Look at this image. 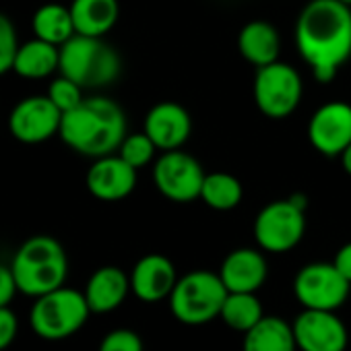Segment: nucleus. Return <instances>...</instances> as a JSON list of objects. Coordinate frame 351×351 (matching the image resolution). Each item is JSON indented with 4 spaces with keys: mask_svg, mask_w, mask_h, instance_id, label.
<instances>
[{
    "mask_svg": "<svg viewBox=\"0 0 351 351\" xmlns=\"http://www.w3.org/2000/svg\"><path fill=\"white\" fill-rule=\"evenodd\" d=\"M295 46L318 83H330L351 58V7L310 0L295 23Z\"/></svg>",
    "mask_w": 351,
    "mask_h": 351,
    "instance_id": "1",
    "label": "nucleus"
},
{
    "mask_svg": "<svg viewBox=\"0 0 351 351\" xmlns=\"http://www.w3.org/2000/svg\"><path fill=\"white\" fill-rule=\"evenodd\" d=\"M60 138L79 155L97 159L116 153L126 132L124 110L110 97H85L75 110L62 114Z\"/></svg>",
    "mask_w": 351,
    "mask_h": 351,
    "instance_id": "2",
    "label": "nucleus"
},
{
    "mask_svg": "<svg viewBox=\"0 0 351 351\" xmlns=\"http://www.w3.org/2000/svg\"><path fill=\"white\" fill-rule=\"evenodd\" d=\"M11 269L19 293L40 298L64 285L69 275L66 250L52 236H32L17 248Z\"/></svg>",
    "mask_w": 351,
    "mask_h": 351,
    "instance_id": "3",
    "label": "nucleus"
},
{
    "mask_svg": "<svg viewBox=\"0 0 351 351\" xmlns=\"http://www.w3.org/2000/svg\"><path fill=\"white\" fill-rule=\"evenodd\" d=\"M122 73L120 54L101 38L75 34L60 46V75L85 87L112 85Z\"/></svg>",
    "mask_w": 351,
    "mask_h": 351,
    "instance_id": "4",
    "label": "nucleus"
},
{
    "mask_svg": "<svg viewBox=\"0 0 351 351\" xmlns=\"http://www.w3.org/2000/svg\"><path fill=\"white\" fill-rule=\"evenodd\" d=\"M219 273L213 271H191L178 277L169 300V310L182 324L201 326L219 318L223 302L228 298Z\"/></svg>",
    "mask_w": 351,
    "mask_h": 351,
    "instance_id": "5",
    "label": "nucleus"
},
{
    "mask_svg": "<svg viewBox=\"0 0 351 351\" xmlns=\"http://www.w3.org/2000/svg\"><path fill=\"white\" fill-rule=\"evenodd\" d=\"M91 310L83 291L73 287H58L36 298L29 324L34 332L46 341H62L81 330Z\"/></svg>",
    "mask_w": 351,
    "mask_h": 351,
    "instance_id": "6",
    "label": "nucleus"
},
{
    "mask_svg": "<svg viewBox=\"0 0 351 351\" xmlns=\"http://www.w3.org/2000/svg\"><path fill=\"white\" fill-rule=\"evenodd\" d=\"M252 93L256 108L267 118L283 120L298 110L304 95V83L291 64L277 60L256 69Z\"/></svg>",
    "mask_w": 351,
    "mask_h": 351,
    "instance_id": "7",
    "label": "nucleus"
},
{
    "mask_svg": "<svg viewBox=\"0 0 351 351\" xmlns=\"http://www.w3.org/2000/svg\"><path fill=\"white\" fill-rule=\"evenodd\" d=\"M306 234V207L291 197L265 205L254 219V240L261 250L281 254L293 250Z\"/></svg>",
    "mask_w": 351,
    "mask_h": 351,
    "instance_id": "8",
    "label": "nucleus"
},
{
    "mask_svg": "<svg viewBox=\"0 0 351 351\" xmlns=\"http://www.w3.org/2000/svg\"><path fill=\"white\" fill-rule=\"evenodd\" d=\"M205 176L199 159L180 149L163 151L153 165V182L157 191L173 203H193L201 199Z\"/></svg>",
    "mask_w": 351,
    "mask_h": 351,
    "instance_id": "9",
    "label": "nucleus"
},
{
    "mask_svg": "<svg viewBox=\"0 0 351 351\" xmlns=\"http://www.w3.org/2000/svg\"><path fill=\"white\" fill-rule=\"evenodd\" d=\"M351 283L332 263H310L295 273L293 295L308 310L337 312L349 298Z\"/></svg>",
    "mask_w": 351,
    "mask_h": 351,
    "instance_id": "10",
    "label": "nucleus"
},
{
    "mask_svg": "<svg viewBox=\"0 0 351 351\" xmlns=\"http://www.w3.org/2000/svg\"><path fill=\"white\" fill-rule=\"evenodd\" d=\"M62 112L48 95L23 97L9 116L11 134L25 145H40L60 132Z\"/></svg>",
    "mask_w": 351,
    "mask_h": 351,
    "instance_id": "11",
    "label": "nucleus"
},
{
    "mask_svg": "<svg viewBox=\"0 0 351 351\" xmlns=\"http://www.w3.org/2000/svg\"><path fill=\"white\" fill-rule=\"evenodd\" d=\"M291 326L300 351H345L349 345L347 326L330 310L304 308Z\"/></svg>",
    "mask_w": 351,
    "mask_h": 351,
    "instance_id": "12",
    "label": "nucleus"
},
{
    "mask_svg": "<svg viewBox=\"0 0 351 351\" xmlns=\"http://www.w3.org/2000/svg\"><path fill=\"white\" fill-rule=\"evenodd\" d=\"M308 141L324 157H339L351 143V106L341 99L322 104L308 122Z\"/></svg>",
    "mask_w": 351,
    "mask_h": 351,
    "instance_id": "13",
    "label": "nucleus"
},
{
    "mask_svg": "<svg viewBox=\"0 0 351 351\" xmlns=\"http://www.w3.org/2000/svg\"><path fill=\"white\" fill-rule=\"evenodd\" d=\"M85 184L95 199L116 203L126 199L136 189V169L118 153H110L91 163L85 176Z\"/></svg>",
    "mask_w": 351,
    "mask_h": 351,
    "instance_id": "14",
    "label": "nucleus"
},
{
    "mask_svg": "<svg viewBox=\"0 0 351 351\" xmlns=\"http://www.w3.org/2000/svg\"><path fill=\"white\" fill-rule=\"evenodd\" d=\"M143 130L159 151H173L191 138L193 120L184 106L176 101H159L147 112Z\"/></svg>",
    "mask_w": 351,
    "mask_h": 351,
    "instance_id": "15",
    "label": "nucleus"
},
{
    "mask_svg": "<svg viewBox=\"0 0 351 351\" xmlns=\"http://www.w3.org/2000/svg\"><path fill=\"white\" fill-rule=\"evenodd\" d=\"M130 291L147 304L167 300L178 283L173 263L163 254L143 256L130 271Z\"/></svg>",
    "mask_w": 351,
    "mask_h": 351,
    "instance_id": "16",
    "label": "nucleus"
},
{
    "mask_svg": "<svg viewBox=\"0 0 351 351\" xmlns=\"http://www.w3.org/2000/svg\"><path fill=\"white\" fill-rule=\"evenodd\" d=\"M219 277L228 291L256 293L269 277V265L261 250L238 248L223 258Z\"/></svg>",
    "mask_w": 351,
    "mask_h": 351,
    "instance_id": "17",
    "label": "nucleus"
},
{
    "mask_svg": "<svg viewBox=\"0 0 351 351\" xmlns=\"http://www.w3.org/2000/svg\"><path fill=\"white\" fill-rule=\"evenodd\" d=\"M128 291H130V277L122 269L101 267L89 277L83 293L91 314H110L122 306Z\"/></svg>",
    "mask_w": 351,
    "mask_h": 351,
    "instance_id": "18",
    "label": "nucleus"
},
{
    "mask_svg": "<svg viewBox=\"0 0 351 351\" xmlns=\"http://www.w3.org/2000/svg\"><path fill=\"white\" fill-rule=\"evenodd\" d=\"M238 50L242 58L256 69L279 60L281 40L277 29L267 21H250L238 36Z\"/></svg>",
    "mask_w": 351,
    "mask_h": 351,
    "instance_id": "19",
    "label": "nucleus"
},
{
    "mask_svg": "<svg viewBox=\"0 0 351 351\" xmlns=\"http://www.w3.org/2000/svg\"><path fill=\"white\" fill-rule=\"evenodd\" d=\"M69 9L75 32L91 38H104L114 29L120 17L118 0H73Z\"/></svg>",
    "mask_w": 351,
    "mask_h": 351,
    "instance_id": "20",
    "label": "nucleus"
},
{
    "mask_svg": "<svg viewBox=\"0 0 351 351\" xmlns=\"http://www.w3.org/2000/svg\"><path fill=\"white\" fill-rule=\"evenodd\" d=\"M13 71L23 79H46L60 71V46L34 38L19 46Z\"/></svg>",
    "mask_w": 351,
    "mask_h": 351,
    "instance_id": "21",
    "label": "nucleus"
},
{
    "mask_svg": "<svg viewBox=\"0 0 351 351\" xmlns=\"http://www.w3.org/2000/svg\"><path fill=\"white\" fill-rule=\"evenodd\" d=\"M242 351H298L293 326L279 316H265L244 332Z\"/></svg>",
    "mask_w": 351,
    "mask_h": 351,
    "instance_id": "22",
    "label": "nucleus"
},
{
    "mask_svg": "<svg viewBox=\"0 0 351 351\" xmlns=\"http://www.w3.org/2000/svg\"><path fill=\"white\" fill-rule=\"evenodd\" d=\"M32 29H34L36 38H40L44 42H50L54 46L66 44L77 34L71 9L58 5V3L42 5L36 11L34 19H32Z\"/></svg>",
    "mask_w": 351,
    "mask_h": 351,
    "instance_id": "23",
    "label": "nucleus"
},
{
    "mask_svg": "<svg viewBox=\"0 0 351 351\" xmlns=\"http://www.w3.org/2000/svg\"><path fill=\"white\" fill-rule=\"evenodd\" d=\"M244 189L236 176L228 171H213L205 176L201 201L215 211H232L242 203Z\"/></svg>",
    "mask_w": 351,
    "mask_h": 351,
    "instance_id": "24",
    "label": "nucleus"
},
{
    "mask_svg": "<svg viewBox=\"0 0 351 351\" xmlns=\"http://www.w3.org/2000/svg\"><path fill=\"white\" fill-rule=\"evenodd\" d=\"M219 318L232 330H238L244 335L265 318V312H263V304L256 298V293L230 291L226 302H223Z\"/></svg>",
    "mask_w": 351,
    "mask_h": 351,
    "instance_id": "25",
    "label": "nucleus"
},
{
    "mask_svg": "<svg viewBox=\"0 0 351 351\" xmlns=\"http://www.w3.org/2000/svg\"><path fill=\"white\" fill-rule=\"evenodd\" d=\"M155 151H157L155 143H153V141L147 136V132L143 130V132L126 134L124 141L120 143V147H118L116 153H118L126 163H130L134 169H141V167H145V165L151 163V159L155 157Z\"/></svg>",
    "mask_w": 351,
    "mask_h": 351,
    "instance_id": "26",
    "label": "nucleus"
},
{
    "mask_svg": "<svg viewBox=\"0 0 351 351\" xmlns=\"http://www.w3.org/2000/svg\"><path fill=\"white\" fill-rule=\"evenodd\" d=\"M46 95L52 99V104H54L62 114L75 110V108L85 99V97H83V87H81L79 83H75L73 79L64 77V75L56 77V79L50 83Z\"/></svg>",
    "mask_w": 351,
    "mask_h": 351,
    "instance_id": "27",
    "label": "nucleus"
},
{
    "mask_svg": "<svg viewBox=\"0 0 351 351\" xmlns=\"http://www.w3.org/2000/svg\"><path fill=\"white\" fill-rule=\"evenodd\" d=\"M19 40H17V29L11 17L0 13V77L13 71L15 56L19 50Z\"/></svg>",
    "mask_w": 351,
    "mask_h": 351,
    "instance_id": "28",
    "label": "nucleus"
},
{
    "mask_svg": "<svg viewBox=\"0 0 351 351\" xmlns=\"http://www.w3.org/2000/svg\"><path fill=\"white\" fill-rule=\"evenodd\" d=\"M97 351H143V341L134 330L116 328L101 339Z\"/></svg>",
    "mask_w": 351,
    "mask_h": 351,
    "instance_id": "29",
    "label": "nucleus"
},
{
    "mask_svg": "<svg viewBox=\"0 0 351 351\" xmlns=\"http://www.w3.org/2000/svg\"><path fill=\"white\" fill-rule=\"evenodd\" d=\"M17 330H19L17 314L9 306L0 308V351H5L7 347L13 345V341L17 337Z\"/></svg>",
    "mask_w": 351,
    "mask_h": 351,
    "instance_id": "30",
    "label": "nucleus"
},
{
    "mask_svg": "<svg viewBox=\"0 0 351 351\" xmlns=\"http://www.w3.org/2000/svg\"><path fill=\"white\" fill-rule=\"evenodd\" d=\"M17 293H19V287H17L11 265L7 267L0 263V308L11 306V302L15 300Z\"/></svg>",
    "mask_w": 351,
    "mask_h": 351,
    "instance_id": "31",
    "label": "nucleus"
},
{
    "mask_svg": "<svg viewBox=\"0 0 351 351\" xmlns=\"http://www.w3.org/2000/svg\"><path fill=\"white\" fill-rule=\"evenodd\" d=\"M332 265L339 269V273L351 283V242H347V244H343L341 248H339V252L335 254V258H332Z\"/></svg>",
    "mask_w": 351,
    "mask_h": 351,
    "instance_id": "32",
    "label": "nucleus"
},
{
    "mask_svg": "<svg viewBox=\"0 0 351 351\" xmlns=\"http://www.w3.org/2000/svg\"><path fill=\"white\" fill-rule=\"evenodd\" d=\"M339 159H341V167L345 169V173L351 176V143L345 147V151L339 155Z\"/></svg>",
    "mask_w": 351,
    "mask_h": 351,
    "instance_id": "33",
    "label": "nucleus"
},
{
    "mask_svg": "<svg viewBox=\"0 0 351 351\" xmlns=\"http://www.w3.org/2000/svg\"><path fill=\"white\" fill-rule=\"evenodd\" d=\"M343 5H347V7H351V0H341Z\"/></svg>",
    "mask_w": 351,
    "mask_h": 351,
    "instance_id": "34",
    "label": "nucleus"
}]
</instances>
